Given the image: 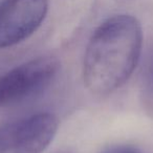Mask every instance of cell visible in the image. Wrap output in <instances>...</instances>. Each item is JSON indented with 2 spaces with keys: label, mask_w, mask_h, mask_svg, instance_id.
I'll return each instance as SVG.
<instances>
[{
  "label": "cell",
  "mask_w": 153,
  "mask_h": 153,
  "mask_svg": "<svg viewBox=\"0 0 153 153\" xmlns=\"http://www.w3.org/2000/svg\"><path fill=\"white\" fill-rule=\"evenodd\" d=\"M143 48V30L136 18L115 15L97 27L85 51L83 78L87 89L107 96L129 80Z\"/></svg>",
  "instance_id": "1"
},
{
  "label": "cell",
  "mask_w": 153,
  "mask_h": 153,
  "mask_svg": "<svg viewBox=\"0 0 153 153\" xmlns=\"http://www.w3.org/2000/svg\"><path fill=\"white\" fill-rule=\"evenodd\" d=\"M59 69V59L46 55L24 62L0 76V108L20 103L44 91Z\"/></svg>",
  "instance_id": "2"
},
{
  "label": "cell",
  "mask_w": 153,
  "mask_h": 153,
  "mask_svg": "<svg viewBox=\"0 0 153 153\" xmlns=\"http://www.w3.org/2000/svg\"><path fill=\"white\" fill-rule=\"evenodd\" d=\"M59 127L57 115L40 112L0 126V153H42Z\"/></svg>",
  "instance_id": "3"
},
{
  "label": "cell",
  "mask_w": 153,
  "mask_h": 153,
  "mask_svg": "<svg viewBox=\"0 0 153 153\" xmlns=\"http://www.w3.org/2000/svg\"><path fill=\"white\" fill-rule=\"evenodd\" d=\"M48 0H3L0 3V49L30 37L42 24Z\"/></svg>",
  "instance_id": "4"
},
{
  "label": "cell",
  "mask_w": 153,
  "mask_h": 153,
  "mask_svg": "<svg viewBox=\"0 0 153 153\" xmlns=\"http://www.w3.org/2000/svg\"><path fill=\"white\" fill-rule=\"evenodd\" d=\"M99 153H143L138 148L131 145L126 144H117V145H111L103 150H101Z\"/></svg>",
  "instance_id": "5"
},
{
  "label": "cell",
  "mask_w": 153,
  "mask_h": 153,
  "mask_svg": "<svg viewBox=\"0 0 153 153\" xmlns=\"http://www.w3.org/2000/svg\"><path fill=\"white\" fill-rule=\"evenodd\" d=\"M53 153H70L69 151H67V150H58V151H56V152H53Z\"/></svg>",
  "instance_id": "6"
}]
</instances>
